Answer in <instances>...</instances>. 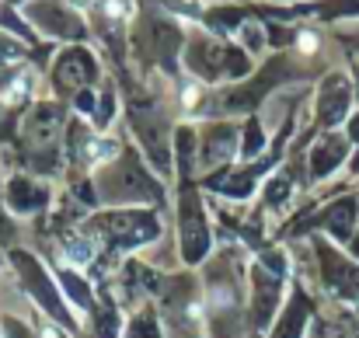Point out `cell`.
I'll return each mask as SVG.
<instances>
[{
  "label": "cell",
  "mask_w": 359,
  "mask_h": 338,
  "mask_svg": "<svg viewBox=\"0 0 359 338\" xmlns=\"http://www.w3.org/2000/svg\"><path fill=\"white\" fill-rule=\"evenodd\" d=\"M67 255L74 258V262H91V255H95V244L91 241H67Z\"/></svg>",
  "instance_id": "obj_1"
}]
</instances>
